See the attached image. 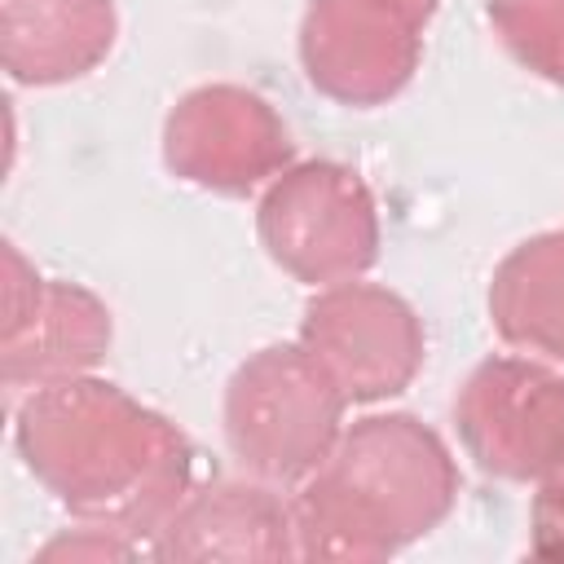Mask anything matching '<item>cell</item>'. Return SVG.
I'll return each mask as SVG.
<instances>
[{
  "label": "cell",
  "instance_id": "4fadbf2b",
  "mask_svg": "<svg viewBox=\"0 0 564 564\" xmlns=\"http://www.w3.org/2000/svg\"><path fill=\"white\" fill-rule=\"evenodd\" d=\"M502 48L546 84H564V0H489Z\"/></svg>",
  "mask_w": 564,
  "mask_h": 564
},
{
  "label": "cell",
  "instance_id": "277c9868",
  "mask_svg": "<svg viewBox=\"0 0 564 564\" xmlns=\"http://www.w3.org/2000/svg\"><path fill=\"white\" fill-rule=\"evenodd\" d=\"M264 256L304 286L361 278L379 260V207L366 181L335 163H291L269 181L256 207Z\"/></svg>",
  "mask_w": 564,
  "mask_h": 564
},
{
  "label": "cell",
  "instance_id": "8992f818",
  "mask_svg": "<svg viewBox=\"0 0 564 564\" xmlns=\"http://www.w3.org/2000/svg\"><path fill=\"white\" fill-rule=\"evenodd\" d=\"M467 458L498 480H542L564 463V375L529 357H485L454 397Z\"/></svg>",
  "mask_w": 564,
  "mask_h": 564
},
{
  "label": "cell",
  "instance_id": "8fae6325",
  "mask_svg": "<svg viewBox=\"0 0 564 564\" xmlns=\"http://www.w3.org/2000/svg\"><path fill=\"white\" fill-rule=\"evenodd\" d=\"M115 35V0H0L4 70L26 88H57L97 70Z\"/></svg>",
  "mask_w": 564,
  "mask_h": 564
},
{
  "label": "cell",
  "instance_id": "52a82bcc",
  "mask_svg": "<svg viewBox=\"0 0 564 564\" xmlns=\"http://www.w3.org/2000/svg\"><path fill=\"white\" fill-rule=\"evenodd\" d=\"M300 344L339 383L348 405H370L405 392L423 370V322L388 286L330 282L304 304Z\"/></svg>",
  "mask_w": 564,
  "mask_h": 564
},
{
  "label": "cell",
  "instance_id": "5b68a950",
  "mask_svg": "<svg viewBox=\"0 0 564 564\" xmlns=\"http://www.w3.org/2000/svg\"><path fill=\"white\" fill-rule=\"evenodd\" d=\"M441 0H308L300 66L339 106H383L419 70L423 31Z\"/></svg>",
  "mask_w": 564,
  "mask_h": 564
},
{
  "label": "cell",
  "instance_id": "7a4b0ae2",
  "mask_svg": "<svg viewBox=\"0 0 564 564\" xmlns=\"http://www.w3.org/2000/svg\"><path fill=\"white\" fill-rule=\"evenodd\" d=\"M449 445L414 414H366L339 432L291 502L300 560L375 564L427 538L458 502Z\"/></svg>",
  "mask_w": 564,
  "mask_h": 564
},
{
  "label": "cell",
  "instance_id": "9c48e42d",
  "mask_svg": "<svg viewBox=\"0 0 564 564\" xmlns=\"http://www.w3.org/2000/svg\"><path fill=\"white\" fill-rule=\"evenodd\" d=\"M110 335V308L88 286L66 278H40L13 242L4 247V388H44L88 375L106 357Z\"/></svg>",
  "mask_w": 564,
  "mask_h": 564
},
{
  "label": "cell",
  "instance_id": "3957f363",
  "mask_svg": "<svg viewBox=\"0 0 564 564\" xmlns=\"http://www.w3.org/2000/svg\"><path fill=\"white\" fill-rule=\"evenodd\" d=\"M348 397L295 344L251 352L225 383V445L269 485H300L313 476L344 432Z\"/></svg>",
  "mask_w": 564,
  "mask_h": 564
},
{
  "label": "cell",
  "instance_id": "6da1fadb",
  "mask_svg": "<svg viewBox=\"0 0 564 564\" xmlns=\"http://www.w3.org/2000/svg\"><path fill=\"white\" fill-rule=\"evenodd\" d=\"M13 445L75 520L137 546L154 542L194 476V449L167 414L88 375L35 388L13 419Z\"/></svg>",
  "mask_w": 564,
  "mask_h": 564
},
{
  "label": "cell",
  "instance_id": "5bb4252c",
  "mask_svg": "<svg viewBox=\"0 0 564 564\" xmlns=\"http://www.w3.org/2000/svg\"><path fill=\"white\" fill-rule=\"evenodd\" d=\"M533 485H538V494L529 502V546H533V555L564 564V463L551 467Z\"/></svg>",
  "mask_w": 564,
  "mask_h": 564
},
{
  "label": "cell",
  "instance_id": "30bf717a",
  "mask_svg": "<svg viewBox=\"0 0 564 564\" xmlns=\"http://www.w3.org/2000/svg\"><path fill=\"white\" fill-rule=\"evenodd\" d=\"M154 560H291L295 516L269 489V480L216 476L203 489H189L185 502L145 546Z\"/></svg>",
  "mask_w": 564,
  "mask_h": 564
},
{
  "label": "cell",
  "instance_id": "ba28073f",
  "mask_svg": "<svg viewBox=\"0 0 564 564\" xmlns=\"http://www.w3.org/2000/svg\"><path fill=\"white\" fill-rule=\"evenodd\" d=\"M163 163L185 185L247 194L295 163L282 115L242 84H198L163 119Z\"/></svg>",
  "mask_w": 564,
  "mask_h": 564
},
{
  "label": "cell",
  "instance_id": "7c38bea8",
  "mask_svg": "<svg viewBox=\"0 0 564 564\" xmlns=\"http://www.w3.org/2000/svg\"><path fill=\"white\" fill-rule=\"evenodd\" d=\"M489 322L502 344L564 361V225L524 238L498 260Z\"/></svg>",
  "mask_w": 564,
  "mask_h": 564
}]
</instances>
